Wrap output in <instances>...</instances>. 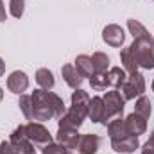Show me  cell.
I'll return each mask as SVG.
<instances>
[{
    "instance_id": "83f0119b",
    "label": "cell",
    "mask_w": 154,
    "mask_h": 154,
    "mask_svg": "<svg viewBox=\"0 0 154 154\" xmlns=\"http://www.w3.org/2000/svg\"><path fill=\"white\" fill-rule=\"evenodd\" d=\"M41 154H68V151L61 145V143H54V142H50V143H47V145H43V149H41Z\"/></svg>"
},
{
    "instance_id": "d6986e66",
    "label": "cell",
    "mask_w": 154,
    "mask_h": 154,
    "mask_svg": "<svg viewBox=\"0 0 154 154\" xmlns=\"http://www.w3.org/2000/svg\"><path fill=\"white\" fill-rule=\"evenodd\" d=\"M34 79H36V82H38L39 88H41V90H47V91H48V90H52V88H54V84H56L54 74H52L48 68H38Z\"/></svg>"
},
{
    "instance_id": "ba28073f",
    "label": "cell",
    "mask_w": 154,
    "mask_h": 154,
    "mask_svg": "<svg viewBox=\"0 0 154 154\" xmlns=\"http://www.w3.org/2000/svg\"><path fill=\"white\" fill-rule=\"evenodd\" d=\"M102 39H104L106 45L118 48V47H122L124 41H125V32H124V29H122L120 25L109 23V25H106V27L102 29Z\"/></svg>"
},
{
    "instance_id": "484cf974",
    "label": "cell",
    "mask_w": 154,
    "mask_h": 154,
    "mask_svg": "<svg viewBox=\"0 0 154 154\" xmlns=\"http://www.w3.org/2000/svg\"><path fill=\"white\" fill-rule=\"evenodd\" d=\"M18 106H20L22 113H23V116L27 120H32V99H31V95L22 93L20 95V100H18Z\"/></svg>"
},
{
    "instance_id": "5bb4252c",
    "label": "cell",
    "mask_w": 154,
    "mask_h": 154,
    "mask_svg": "<svg viewBox=\"0 0 154 154\" xmlns=\"http://www.w3.org/2000/svg\"><path fill=\"white\" fill-rule=\"evenodd\" d=\"M79 133H77V129H66V127H57V134H56V140H57V143H61L66 151H70L74 145L77 143V140H79Z\"/></svg>"
},
{
    "instance_id": "6da1fadb",
    "label": "cell",
    "mask_w": 154,
    "mask_h": 154,
    "mask_svg": "<svg viewBox=\"0 0 154 154\" xmlns=\"http://www.w3.org/2000/svg\"><path fill=\"white\" fill-rule=\"evenodd\" d=\"M31 99H32V120L36 122H48L54 116L59 118L66 111L63 99L54 91L39 88L31 93Z\"/></svg>"
},
{
    "instance_id": "ffe728a7",
    "label": "cell",
    "mask_w": 154,
    "mask_h": 154,
    "mask_svg": "<svg viewBox=\"0 0 154 154\" xmlns=\"http://www.w3.org/2000/svg\"><path fill=\"white\" fill-rule=\"evenodd\" d=\"M74 66L77 68V72H79L82 77H91L93 74H95V70H93V63H91V57L86 56V54L77 56L75 57V65H74Z\"/></svg>"
},
{
    "instance_id": "4316f807",
    "label": "cell",
    "mask_w": 154,
    "mask_h": 154,
    "mask_svg": "<svg viewBox=\"0 0 154 154\" xmlns=\"http://www.w3.org/2000/svg\"><path fill=\"white\" fill-rule=\"evenodd\" d=\"M25 11V0H9V13L13 18H22Z\"/></svg>"
},
{
    "instance_id": "5b68a950",
    "label": "cell",
    "mask_w": 154,
    "mask_h": 154,
    "mask_svg": "<svg viewBox=\"0 0 154 154\" xmlns=\"http://www.w3.org/2000/svg\"><path fill=\"white\" fill-rule=\"evenodd\" d=\"M9 143L13 145V149L16 151V154H36L34 151V143L27 138L25 134V125H18L11 136H9Z\"/></svg>"
},
{
    "instance_id": "1f68e13d",
    "label": "cell",
    "mask_w": 154,
    "mask_h": 154,
    "mask_svg": "<svg viewBox=\"0 0 154 154\" xmlns=\"http://www.w3.org/2000/svg\"><path fill=\"white\" fill-rule=\"evenodd\" d=\"M4 74H5V63H4V59L0 57V77H4Z\"/></svg>"
},
{
    "instance_id": "d6a6232c",
    "label": "cell",
    "mask_w": 154,
    "mask_h": 154,
    "mask_svg": "<svg viewBox=\"0 0 154 154\" xmlns=\"http://www.w3.org/2000/svg\"><path fill=\"white\" fill-rule=\"evenodd\" d=\"M4 100V90H2V86H0V102Z\"/></svg>"
},
{
    "instance_id": "277c9868",
    "label": "cell",
    "mask_w": 154,
    "mask_h": 154,
    "mask_svg": "<svg viewBox=\"0 0 154 154\" xmlns=\"http://www.w3.org/2000/svg\"><path fill=\"white\" fill-rule=\"evenodd\" d=\"M102 100H104V108H106V120H104V125H108L109 120H113L116 116H122L124 106H125V99L122 97L120 91L111 90V91H106V95L102 97Z\"/></svg>"
},
{
    "instance_id": "ac0fdd59",
    "label": "cell",
    "mask_w": 154,
    "mask_h": 154,
    "mask_svg": "<svg viewBox=\"0 0 154 154\" xmlns=\"http://www.w3.org/2000/svg\"><path fill=\"white\" fill-rule=\"evenodd\" d=\"M120 63H122V68H124L127 74L138 72V68H140L138 63H136V57H134V54L131 52L129 47H125V48L120 50Z\"/></svg>"
},
{
    "instance_id": "7a4b0ae2",
    "label": "cell",
    "mask_w": 154,
    "mask_h": 154,
    "mask_svg": "<svg viewBox=\"0 0 154 154\" xmlns=\"http://www.w3.org/2000/svg\"><path fill=\"white\" fill-rule=\"evenodd\" d=\"M131 52L136 57V63L140 68L145 70H152L154 68V43L151 34L143 36V38H136L133 39V43L129 45Z\"/></svg>"
},
{
    "instance_id": "3957f363",
    "label": "cell",
    "mask_w": 154,
    "mask_h": 154,
    "mask_svg": "<svg viewBox=\"0 0 154 154\" xmlns=\"http://www.w3.org/2000/svg\"><path fill=\"white\" fill-rule=\"evenodd\" d=\"M120 91H122V97H124L125 100L138 99V97L143 95V91H145V77L142 75L140 72L127 74V79H125V82L122 84Z\"/></svg>"
},
{
    "instance_id": "7c38bea8",
    "label": "cell",
    "mask_w": 154,
    "mask_h": 154,
    "mask_svg": "<svg viewBox=\"0 0 154 154\" xmlns=\"http://www.w3.org/2000/svg\"><path fill=\"white\" fill-rule=\"evenodd\" d=\"M111 147H113V151H115V152L131 154V152H134V151L140 147V140H138V136L127 134V136H124V138L111 140Z\"/></svg>"
},
{
    "instance_id": "603a6c76",
    "label": "cell",
    "mask_w": 154,
    "mask_h": 154,
    "mask_svg": "<svg viewBox=\"0 0 154 154\" xmlns=\"http://www.w3.org/2000/svg\"><path fill=\"white\" fill-rule=\"evenodd\" d=\"M151 106H152L151 104V99L145 97V95H140L136 99V102H134V113H138V115L143 116V118H149L151 113H152V108Z\"/></svg>"
},
{
    "instance_id": "8fae6325",
    "label": "cell",
    "mask_w": 154,
    "mask_h": 154,
    "mask_svg": "<svg viewBox=\"0 0 154 154\" xmlns=\"http://www.w3.org/2000/svg\"><path fill=\"white\" fill-rule=\"evenodd\" d=\"M124 124H125V129L129 134L133 136H140L147 131V118L140 116L138 113H131L124 118Z\"/></svg>"
},
{
    "instance_id": "f1b7e54d",
    "label": "cell",
    "mask_w": 154,
    "mask_h": 154,
    "mask_svg": "<svg viewBox=\"0 0 154 154\" xmlns=\"http://www.w3.org/2000/svg\"><path fill=\"white\" fill-rule=\"evenodd\" d=\"M142 154H154V138L152 136L149 138V142L143 143V147H142Z\"/></svg>"
},
{
    "instance_id": "9c48e42d",
    "label": "cell",
    "mask_w": 154,
    "mask_h": 154,
    "mask_svg": "<svg viewBox=\"0 0 154 154\" xmlns=\"http://www.w3.org/2000/svg\"><path fill=\"white\" fill-rule=\"evenodd\" d=\"M7 88H9V91H13L16 95H22L29 88V75L22 70H14L7 77Z\"/></svg>"
},
{
    "instance_id": "e0dca14e",
    "label": "cell",
    "mask_w": 154,
    "mask_h": 154,
    "mask_svg": "<svg viewBox=\"0 0 154 154\" xmlns=\"http://www.w3.org/2000/svg\"><path fill=\"white\" fill-rule=\"evenodd\" d=\"M108 134L111 140H118V138H124L127 136V129H125V124H124V118L122 116H116L113 120L108 122Z\"/></svg>"
},
{
    "instance_id": "f546056e",
    "label": "cell",
    "mask_w": 154,
    "mask_h": 154,
    "mask_svg": "<svg viewBox=\"0 0 154 154\" xmlns=\"http://www.w3.org/2000/svg\"><path fill=\"white\" fill-rule=\"evenodd\" d=\"M0 154H16V151L13 149V145L9 142H2L0 143Z\"/></svg>"
},
{
    "instance_id": "9a60e30c",
    "label": "cell",
    "mask_w": 154,
    "mask_h": 154,
    "mask_svg": "<svg viewBox=\"0 0 154 154\" xmlns=\"http://www.w3.org/2000/svg\"><path fill=\"white\" fill-rule=\"evenodd\" d=\"M61 75H63V81H65L70 88H74V90L81 88V84H82V81H84V77L77 72V68L74 65H65V66L61 68Z\"/></svg>"
},
{
    "instance_id": "7402d4cb",
    "label": "cell",
    "mask_w": 154,
    "mask_h": 154,
    "mask_svg": "<svg viewBox=\"0 0 154 154\" xmlns=\"http://www.w3.org/2000/svg\"><path fill=\"white\" fill-rule=\"evenodd\" d=\"M91 63H93V70L99 74H106L109 70V56L104 52H95L91 56Z\"/></svg>"
},
{
    "instance_id": "8992f818",
    "label": "cell",
    "mask_w": 154,
    "mask_h": 154,
    "mask_svg": "<svg viewBox=\"0 0 154 154\" xmlns=\"http://www.w3.org/2000/svg\"><path fill=\"white\" fill-rule=\"evenodd\" d=\"M25 134L34 145H47V143L52 142V134L43 125V122H34L32 120V122L25 124Z\"/></svg>"
},
{
    "instance_id": "2e32d148",
    "label": "cell",
    "mask_w": 154,
    "mask_h": 154,
    "mask_svg": "<svg viewBox=\"0 0 154 154\" xmlns=\"http://www.w3.org/2000/svg\"><path fill=\"white\" fill-rule=\"evenodd\" d=\"M90 95H88V91H84V90H81V88H77L75 91L72 93V108L77 109V111H81V113H84V115L88 116V108H90Z\"/></svg>"
},
{
    "instance_id": "52a82bcc",
    "label": "cell",
    "mask_w": 154,
    "mask_h": 154,
    "mask_svg": "<svg viewBox=\"0 0 154 154\" xmlns=\"http://www.w3.org/2000/svg\"><path fill=\"white\" fill-rule=\"evenodd\" d=\"M100 138L97 134H81L77 143L68 151V154H95L99 151Z\"/></svg>"
},
{
    "instance_id": "44dd1931",
    "label": "cell",
    "mask_w": 154,
    "mask_h": 154,
    "mask_svg": "<svg viewBox=\"0 0 154 154\" xmlns=\"http://www.w3.org/2000/svg\"><path fill=\"white\" fill-rule=\"evenodd\" d=\"M125 79H127V72L124 68H120V66H113V68L108 70V82L115 90H120L122 88V84L125 82Z\"/></svg>"
},
{
    "instance_id": "d590c367",
    "label": "cell",
    "mask_w": 154,
    "mask_h": 154,
    "mask_svg": "<svg viewBox=\"0 0 154 154\" xmlns=\"http://www.w3.org/2000/svg\"><path fill=\"white\" fill-rule=\"evenodd\" d=\"M152 43H154V38H152Z\"/></svg>"
},
{
    "instance_id": "836d02e7",
    "label": "cell",
    "mask_w": 154,
    "mask_h": 154,
    "mask_svg": "<svg viewBox=\"0 0 154 154\" xmlns=\"http://www.w3.org/2000/svg\"><path fill=\"white\" fill-rule=\"evenodd\" d=\"M151 88H152V91H154V81H152V84H151Z\"/></svg>"
},
{
    "instance_id": "d4e9b609",
    "label": "cell",
    "mask_w": 154,
    "mask_h": 154,
    "mask_svg": "<svg viewBox=\"0 0 154 154\" xmlns=\"http://www.w3.org/2000/svg\"><path fill=\"white\" fill-rule=\"evenodd\" d=\"M90 86H91V90H95V91L106 90V86H109V82H108V72H106V74L95 72L93 75L90 77Z\"/></svg>"
},
{
    "instance_id": "4dcf8cb0",
    "label": "cell",
    "mask_w": 154,
    "mask_h": 154,
    "mask_svg": "<svg viewBox=\"0 0 154 154\" xmlns=\"http://www.w3.org/2000/svg\"><path fill=\"white\" fill-rule=\"evenodd\" d=\"M5 18H7V13H5V5H4V2L0 0V23H2V22H5Z\"/></svg>"
},
{
    "instance_id": "30bf717a",
    "label": "cell",
    "mask_w": 154,
    "mask_h": 154,
    "mask_svg": "<svg viewBox=\"0 0 154 154\" xmlns=\"http://www.w3.org/2000/svg\"><path fill=\"white\" fill-rule=\"evenodd\" d=\"M84 120H86V115L84 113H81V111H77L74 108H70V109L65 111L63 116H59L57 125L59 127H66V129H79L84 124Z\"/></svg>"
},
{
    "instance_id": "e575fe53",
    "label": "cell",
    "mask_w": 154,
    "mask_h": 154,
    "mask_svg": "<svg viewBox=\"0 0 154 154\" xmlns=\"http://www.w3.org/2000/svg\"><path fill=\"white\" fill-rule=\"evenodd\" d=\"M151 136H152V138H154V129H152V133H151Z\"/></svg>"
},
{
    "instance_id": "cb8c5ba5",
    "label": "cell",
    "mask_w": 154,
    "mask_h": 154,
    "mask_svg": "<svg viewBox=\"0 0 154 154\" xmlns=\"http://www.w3.org/2000/svg\"><path fill=\"white\" fill-rule=\"evenodd\" d=\"M127 29H129V34L133 36V39L149 36V31L145 29V25H143V23H140V22H138V20H134V18L127 20Z\"/></svg>"
},
{
    "instance_id": "4fadbf2b",
    "label": "cell",
    "mask_w": 154,
    "mask_h": 154,
    "mask_svg": "<svg viewBox=\"0 0 154 154\" xmlns=\"http://www.w3.org/2000/svg\"><path fill=\"white\" fill-rule=\"evenodd\" d=\"M88 118H90L93 124H104V120H106V108H104L102 97H93V99L90 100Z\"/></svg>"
}]
</instances>
